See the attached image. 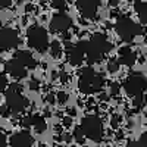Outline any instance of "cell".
<instances>
[{"label":"cell","mask_w":147,"mask_h":147,"mask_svg":"<svg viewBox=\"0 0 147 147\" xmlns=\"http://www.w3.org/2000/svg\"><path fill=\"white\" fill-rule=\"evenodd\" d=\"M12 5V0H0V6L2 7H9Z\"/></svg>","instance_id":"31"},{"label":"cell","mask_w":147,"mask_h":147,"mask_svg":"<svg viewBox=\"0 0 147 147\" xmlns=\"http://www.w3.org/2000/svg\"><path fill=\"white\" fill-rule=\"evenodd\" d=\"M0 113H2V116H9L10 110L7 109V106H2V107H0Z\"/></svg>","instance_id":"28"},{"label":"cell","mask_w":147,"mask_h":147,"mask_svg":"<svg viewBox=\"0 0 147 147\" xmlns=\"http://www.w3.org/2000/svg\"><path fill=\"white\" fill-rule=\"evenodd\" d=\"M74 138H75V141H77L78 144H82V143H84L85 136H84L81 127H77V128H75V131H74Z\"/></svg>","instance_id":"20"},{"label":"cell","mask_w":147,"mask_h":147,"mask_svg":"<svg viewBox=\"0 0 147 147\" xmlns=\"http://www.w3.org/2000/svg\"><path fill=\"white\" fill-rule=\"evenodd\" d=\"M105 80L102 75H99L94 69L91 68H84L80 71V78H78V88L84 94H94L99 93L103 88Z\"/></svg>","instance_id":"2"},{"label":"cell","mask_w":147,"mask_h":147,"mask_svg":"<svg viewBox=\"0 0 147 147\" xmlns=\"http://www.w3.org/2000/svg\"><path fill=\"white\" fill-rule=\"evenodd\" d=\"M134 9H136V13H137L140 22L141 24H147V2L136 0V3H134Z\"/></svg>","instance_id":"16"},{"label":"cell","mask_w":147,"mask_h":147,"mask_svg":"<svg viewBox=\"0 0 147 147\" xmlns=\"http://www.w3.org/2000/svg\"><path fill=\"white\" fill-rule=\"evenodd\" d=\"M52 6H53L56 10H59V12H65V9H66V2H65V0H53Z\"/></svg>","instance_id":"21"},{"label":"cell","mask_w":147,"mask_h":147,"mask_svg":"<svg viewBox=\"0 0 147 147\" xmlns=\"http://www.w3.org/2000/svg\"><path fill=\"white\" fill-rule=\"evenodd\" d=\"M115 30L118 32V35L121 37L124 41H132L138 34H141V27L137 25L131 18L128 16H122L118 19L116 25H115Z\"/></svg>","instance_id":"5"},{"label":"cell","mask_w":147,"mask_h":147,"mask_svg":"<svg viewBox=\"0 0 147 147\" xmlns=\"http://www.w3.org/2000/svg\"><path fill=\"white\" fill-rule=\"evenodd\" d=\"M37 147H46V146H43V144H40V146H37Z\"/></svg>","instance_id":"36"},{"label":"cell","mask_w":147,"mask_h":147,"mask_svg":"<svg viewBox=\"0 0 147 147\" xmlns=\"http://www.w3.org/2000/svg\"><path fill=\"white\" fill-rule=\"evenodd\" d=\"M5 71L9 74V75L16 78V80H21V78H25L27 77V68L24 66V65H21L16 59L7 60V62L5 63Z\"/></svg>","instance_id":"12"},{"label":"cell","mask_w":147,"mask_h":147,"mask_svg":"<svg viewBox=\"0 0 147 147\" xmlns=\"http://www.w3.org/2000/svg\"><path fill=\"white\" fill-rule=\"evenodd\" d=\"M56 99H57V102H59L60 105H63V103H66V100H68V94L63 93V91H59V93L56 94Z\"/></svg>","instance_id":"24"},{"label":"cell","mask_w":147,"mask_h":147,"mask_svg":"<svg viewBox=\"0 0 147 147\" xmlns=\"http://www.w3.org/2000/svg\"><path fill=\"white\" fill-rule=\"evenodd\" d=\"M85 49H87V41H80L77 44L66 43L65 44V50H66V59L68 62L74 66H78L82 63L84 55H85Z\"/></svg>","instance_id":"8"},{"label":"cell","mask_w":147,"mask_h":147,"mask_svg":"<svg viewBox=\"0 0 147 147\" xmlns=\"http://www.w3.org/2000/svg\"><path fill=\"white\" fill-rule=\"evenodd\" d=\"M6 143H7V140H6V134L0 129V147H6Z\"/></svg>","instance_id":"26"},{"label":"cell","mask_w":147,"mask_h":147,"mask_svg":"<svg viewBox=\"0 0 147 147\" xmlns=\"http://www.w3.org/2000/svg\"><path fill=\"white\" fill-rule=\"evenodd\" d=\"M146 105V96L141 93V94H137V96H134V107H143Z\"/></svg>","instance_id":"19"},{"label":"cell","mask_w":147,"mask_h":147,"mask_svg":"<svg viewBox=\"0 0 147 147\" xmlns=\"http://www.w3.org/2000/svg\"><path fill=\"white\" fill-rule=\"evenodd\" d=\"M71 124H72V119H71L69 116L63 118V125H65V127H71Z\"/></svg>","instance_id":"33"},{"label":"cell","mask_w":147,"mask_h":147,"mask_svg":"<svg viewBox=\"0 0 147 147\" xmlns=\"http://www.w3.org/2000/svg\"><path fill=\"white\" fill-rule=\"evenodd\" d=\"M109 3H110V5H112V6H115V5H118V2H116V0H109Z\"/></svg>","instance_id":"35"},{"label":"cell","mask_w":147,"mask_h":147,"mask_svg":"<svg viewBox=\"0 0 147 147\" xmlns=\"http://www.w3.org/2000/svg\"><path fill=\"white\" fill-rule=\"evenodd\" d=\"M59 147H60V146H59Z\"/></svg>","instance_id":"41"},{"label":"cell","mask_w":147,"mask_h":147,"mask_svg":"<svg viewBox=\"0 0 147 147\" xmlns=\"http://www.w3.org/2000/svg\"><path fill=\"white\" fill-rule=\"evenodd\" d=\"M140 141H141V144L144 146V147H147V131L141 136V138H140Z\"/></svg>","instance_id":"32"},{"label":"cell","mask_w":147,"mask_h":147,"mask_svg":"<svg viewBox=\"0 0 147 147\" xmlns=\"http://www.w3.org/2000/svg\"><path fill=\"white\" fill-rule=\"evenodd\" d=\"M41 2H44V0H41Z\"/></svg>","instance_id":"40"},{"label":"cell","mask_w":147,"mask_h":147,"mask_svg":"<svg viewBox=\"0 0 147 147\" xmlns=\"http://www.w3.org/2000/svg\"><path fill=\"white\" fill-rule=\"evenodd\" d=\"M38 87H40V81H38V80H31L30 88H31V90H38Z\"/></svg>","instance_id":"27"},{"label":"cell","mask_w":147,"mask_h":147,"mask_svg":"<svg viewBox=\"0 0 147 147\" xmlns=\"http://www.w3.org/2000/svg\"><path fill=\"white\" fill-rule=\"evenodd\" d=\"M119 122H121V118H119L118 115H115V116L112 118V127H113V128H116V127L119 125Z\"/></svg>","instance_id":"29"},{"label":"cell","mask_w":147,"mask_h":147,"mask_svg":"<svg viewBox=\"0 0 147 147\" xmlns=\"http://www.w3.org/2000/svg\"><path fill=\"white\" fill-rule=\"evenodd\" d=\"M7 78L5 74H0V93H3L6 88H7Z\"/></svg>","instance_id":"23"},{"label":"cell","mask_w":147,"mask_h":147,"mask_svg":"<svg viewBox=\"0 0 147 147\" xmlns=\"http://www.w3.org/2000/svg\"><path fill=\"white\" fill-rule=\"evenodd\" d=\"M77 9L81 13V16L91 19L97 15L99 10V2L97 0H78L77 2Z\"/></svg>","instance_id":"11"},{"label":"cell","mask_w":147,"mask_h":147,"mask_svg":"<svg viewBox=\"0 0 147 147\" xmlns=\"http://www.w3.org/2000/svg\"><path fill=\"white\" fill-rule=\"evenodd\" d=\"M10 147H32V136L28 131H19L10 137Z\"/></svg>","instance_id":"13"},{"label":"cell","mask_w":147,"mask_h":147,"mask_svg":"<svg viewBox=\"0 0 147 147\" xmlns=\"http://www.w3.org/2000/svg\"><path fill=\"white\" fill-rule=\"evenodd\" d=\"M146 88H147V80H146L144 75H141V74H138V72L131 74L124 82V90L129 96L141 94V93H144Z\"/></svg>","instance_id":"7"},{"label":"cell","mask_w":147,"mask_h":147,"mask_svg":"<svg viewBox=\"0 0 147 147\" xmlns=\"http://www.w3.org/2000/svg\"><path fill=\"white\" fill-rule=\"evenodd\" d=\"M118 68H119V62H118V60H115V59L109 60V63H107L109 72H118Z\"/></svg>","instance_id":"22"},{"label":"cell","mask_w":147,"mask_h":147,"mask_svg":"<svg viewBox=\"0 0 147 147\" xmlns=\"http://www.w3.org/2000/svg\"><path fill=\"white\" fill-rule=\"evenodd\" d=\"M127 147H144V146L141 144V141H129Z\"/></svg>","instance_id":"30"},{"label":"cell","mask_w":147,"mask_h":147,"mask_svg":"<svg viewBox=\"0 0 147 147\" xmlns=\"http://www.w3.org/2000/svg\"><path fill=\"white\" fill-rule=\"evenodd\" d=\"M27 41L31 49H35L37 52H44L49 46V35L43 27H31L27 32Z\"/></svg>","instance_id":"6"},{"label":"cell","mask_w":147,"mask_h":147,"mask_svg":"<svg viewBox=\"0 0 147 147\" xmlns=\"http://www.w3.org/2000/svg\"><path fill=\"white\" fill-rule=\"evenodd\" d=\"M31 127L35 129V132H44L47 128L46 119L40 115H31Z\"/></svg>","instance_id":"17"},{"label":"cell","mask_w":147,"mask_h":147,"mask_svg":"<svg viewBox=\"0 0 147 147\" xmlns=\"http://www.w3.org/2000/svg\"><path fill=\"white\" fill-rule=\"evenodd\" d=\"M0 25H2V22H0Z\"/></svg>","instance_id":"39"},{"label":"cell","mask_w":147,"mask_h":147,"mask_svg":"<svg viewBox=\"0 0 147 147\" xmlns=\"http://www.w3.org/2000/svg\"><path fill=\"white\" fill-rule=\"evenodd\" d=\"M50 55L53 57H59L60 55H62V44H60L59 41H53L50 44Z\"/></svg>","instance_id":"18"},{"label":"cell","mask_w":147,"mask_h":147,"mask_svg":"<svg viewBox=\"0 0 147 147\" xmlns=\"http://www.w3.org/2000/svg\"><path fill=\"white\" fill-rule=\"evenodd\" d=\"M13 59H16L21 65H24L25 68H30V69H34L37 66V60L34 59V56L28 50H18L15 53Z\"/></svg>","instance_id":"14"},{"label":"cell","mask_w":147,"mask_h":147,"mask_svg":"<svg viewBox=\"0 0 147 147\" xmlns=\"http://www.w3.org/2000/svg\"><path fill=\"white\" fill-rule=\"evenodd\" d=\"M137 60V55L136 52H132L129 47H122L119 49V60L118 62L122 65H127V66H132Z\"/></svg>","instance_id":"15"},{"label":"cell","mask_w":147,"mask_h":147,"mask_svg":"<svg viewBox=\"0 0 147 147\" xmlns=\"http://www.w3.org/2000/svg\"><path fill=\"white\" fill-rule=\"evenodd\" d=\"M30 102L25 96H22V87L15 82L10 84L6 91V106L12 113H21L28 107Z\"/></svg>","instance_id":"3"},{"label":"cell","mask_w":147,"mask_h":147,"mask_svg":"<svg viewBox=\"0 0 147 147\" xmlns=\"http://www.w3.org/2000/svg\"><path fill=\"white\" fill-rule=\"evenodd\" d=\"M19 46V34L13 28L0 30V50H12Z\"/></svg>","instance_id":"9"},{"label":"cell","mask_w":147,"mask_h":147,"mask_svg":"<svg viewBox=\"0 0 147 147\" xmlns=\"http://www.w3.org/2000/svg\"><path fill=\"white\" fill-rule=\"evenodd\" d=\"M46 100H47L49 103H53V102H55V97H53V94H47Z\"/></svg>","instance_id":"34"},{"label":"cell","mask_w":147,"mask_h":147,"mask_svg":"<svg viewBox=\"0 0 147 147\" xmlns=\"http://www.w3.org/2000/svg\"><path fill=\"white\" fill-rule=\"evenodd\" d=\"M146 118H147V113H146Z\"/></svg>","instance_id":"38"},{"label":"cell","mask_w":147,"mask_h":147,"mask_svg":"<svg viewBox=\"0 0 147 147\" xmlns=\"http://www.w3.org/2000/svg\"><path fill=\"white\" fill-rule=\"evenodd\" d=\"M81 129L84 136L91 141L99 143L103 138V122L97 115H87L81 122Z\"/></svg>","instance_id":"4"},{"label":"cell","mask_w":147,"mask_h":147,"mask_svg":"<svg viewBox=\"0 0 147 147\" xmlns=\"http://www.w3.org/2000/svg\"><path fill=\"white\" fill-rule=\"evenodd\" d=\"M146 40H147V32H146Z\"/></svg>","instance_id":"37"},{"label":"cell","mask_w":147,"mask_h":147,"mask_svg":"<svg viewBox=\"0 0 147 147\" xmlns=\"http://www.w3.org/2000/svg\"><path fill=\"white\" fill-rule=\"evenodd\" d=\"M118 93H119V84L118 82L110 84V96H116Z\"/></svg>","instance_id":"25"},{"label":"cell","mask_w":147,"mask_h":147,"mask_svg":"<svg viewBox=\"0 0 147 147\" xmlns=\"http://www.w3.org/2000/svg\"><path fill=\"white\" fill-rule=\"evenodd\" d=\"M72 25V19L65 13V12H57L53 15L50 21V30L53 32H66Z\"/></svg>","instance_id":"10"},{"label":"cell","mask_w":147,"mask_h":147,"mask_svg":"<svg viewBox=\"0 0 147 147\" xmlns=\"http://www.w3.org/2000/svg\"><path fill=\"white\" fill-rule=\"evenodd\" d=\"M112 44L106 38V35L102 32H96L87 41V49H85V56H87L88 63H99L106 53L110 52Z\"/></svg>","instance_id":"1"}]
</instances>
